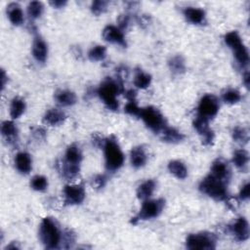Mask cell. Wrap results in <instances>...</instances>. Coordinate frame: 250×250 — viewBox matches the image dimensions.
<instances>
[{"label": "cell", "instance_id": "obj_1", "mask_svg": "<svg viewBox=\"0 0 250 250\" xmlns=\"http://www.w3.org/2000/svg\"><path fill=\"white\" fill-rule=\"evenodd\" d=\"M124 93L123 81L120 75L114 80L112 78H106L102 82L97 90V94L100 99L104 102L105 106L115 111L119 107V103L117 101V95Z\"/></svg>", "mask_w": 250, "mask_h": 250}, {"label": "cell", "instance_id": "obj_2", "mask_svg": "<svg viewBox=\"0 0 250 250\" xmlns=\"http://www.w3.org/2000/svg\"><path fill=\"white\" fill-rule=\"evenodd\" d=\"M62 233L57 222L50 217L42 220L39 227V238L47 249H56L62 242Z\"/></svg>", "mask_w": 250, "mask_h": 250}, {"label": "cell", "instance_id": "obj_3", "mask_svg": "<svg viewBox=\"0 0 250 250\" xmlns=\"http://www.w3.org/2000/svg\"><path fill=\"white\" fill-rule=\"evenodd\" d=\"M103 147L106 170L114 172L121 168L124 163V154L117 140L113 136L105 139Z\"/></svg>", "mask_w": 250, "mask_h": 250}, {"label": "cell", "instance_id": "obj_4", "mask_svg": "<svg viewBox=\"0 0 250 250\" xmlns=\"http://www.w3.org/2000/svg\"><path fill=\"white\" fill-rule=\"evenodd\" d=\"M199 190L217 201L228 199V183L209 174L199 184Z\"/></svg>", "mask_w": 250, "mask_h": 250}, {"label": "cell", "instance_id": "obj_5", "mask_svg": "<svg viewBox=\"0 0 250 250\" xmlns=\"http://www.w3.org/2000/svg\"><path fill=\"white\" fill-rule=\"evenodd\" d=\"M225 43L233 51L236 62L241 67H244L249 62V54L244 46L239 34L236 31H229L224 37Z\"/></svg>", "mask_w": 250, "mask_h": 250}, {"label": "cell", "instance_id": "obj_6", "mask_svg": "<svg viewBox=\"0 0 250 250\" xmlns=\"http://www.w3.org/2000/svg\"><path fill=\"white\" fill-rule=\"evenodd\" d=\"M217 237L212 232L190 233L186 239V246L190 250H212L216 248Z\"/></svg>", "mask_w": 250, "mask_h": 250}, {"label": "cell", "instance_id": "obj_7", "mask_svg": "<svg viewBox=\"0 0 250 250\" xmlns=\"http://www.w3.org/2000/svg\"><path fill=\"white\" fill-rule=\"evenodd\" d=\"M165 206V200L163 198H157V199H146L144 200V203L138 213L137 216L132 218L131 223L137 224L138 221H144V220H149L158 217L161 212L163 211V208Z\"/></svg>", "mask_w": 250, "mask_h": 250}, {"label": "cell", "instance_id": "obj_8", "mask_svg": "<svg viewBox=\"0 0 250 250\" xmlns=\"http://www.w3.org/2000/svg\"><path fill=\"white\" fill-rule=\"evenodd\" d=\"M139 117L154 133H160L166 127L164 116L156 107L146 106L142 108Z\"/></svg>", "mask_w": 250, "mask_h": 250}, {"label": "cell", "instance_id": "obj_9", "mask_svg": "<svg viewBox=\"0 0 250 250\" xmlns=\"http://www.w3.org/2000/svg\"><path fill=\"white\" fill-rule=\"evenodd\" d=\"M220 104L218 99L211 94L203 96L197 106V115L202 116L206 119H212L215 117L219 111Z\"/></svg>", "mask_w": 250, "mask_h": 250}, {"label": "cell", "instance_id": "obj_10", "mask_svg": "<svg viewBox=\"0 0 250 250\" xmlns=\"http://www.w3.org/2000/svg\"><path fill=\"white\" fill-rule=\"evenodd\" d=\"M194 129L202 138V144L204 146H211L214 142L215 134L209 127V120L197 115L192 122Z\"/></svg>", "mask_w": 250, "mask_h": 250}, {"label": "cell", "instance_id": "obj_11", "mask_svg": "<svg viewBox=\"0 0 250 250\" xmlns=\"http://www.w3.org/2000/svg\"><path fill=\"white\" fill-rule=\"evenodd\" d=\"M86 193L81 185H67L63 188L64 203L66 205H77L83 202Z\"/></svg>", "mask_w": 250, "mask_h": 250}, {"label": "cell", "instance_id": "obj_12", "mask_svg": "<svg viewBox=\"0 0 250 250\" xmlns=\"http://www.w3.org/2000/svg\"><path fill=\"white\" fill-rule=\"evenodd\" d=\"M103 38L111 44H116L122 47H126V39L123 31L114 25H106L103 30Z\"/></svg>", "mask_w": 250, "mask_h": 250}, {"label": "cell", "instance_id": "obj_13", "mask_svg": "<svg viewBox=\"0 0 250 250\" xmlns=\"http://www.w3.org/2000/svg\"><path fill=\"white\" fill-rule=\"evenodd\" d=\"M210 174L226 183H229L231 175L228 162L225 161L223 158H217L213 161Z\"/></svg>", "mask_w": 250, "mask_h": 250}, {"label": "cell", "instance_id": "obj_14", "mask_svg": "<svg viewBox=\"0 0 250 250\" xmlns=\"http://www.w3.org/2000/svg\"><path fill=\"white\" fill-rule=\"evenodd\" d=\"M229 229L234 238L239 242H243L249 238V224L244 217H239L229 227Z\"/></svg>", "mask_w": 250, "mask_h": 250}, {"label": "cell", "instance_id": "obj_15", "mask_svg": "<svg viewBox=\"0 0 250 250\" xmlns=\"http://www.w3.org/2000/svg\"><path fill=\"white\" fill-rule=\"evenodd\" d=\"M1 135L9 145H15L18 142V128L11 120H5L1 124Z\"/></svg>", "mask_w": 250, "mask_h": 250}, {"label": "cell", "instance_id": "obj_16", "mask_svg": "<svg viewBox=\"0 0 250 250\" xmlns=\"http://www.w3.org/2000/svg\"><path fill=\"white\" fill-rule=\"evenodd\" d=\"M32 56L38 62H45L48 56V46L40 36H35L32 43Z\"/></svg>", "mask_w": 250, "mask_h": 250}, {"label": "cell", "instance_id": "obj_17", "mask_svg": "<svg viewBox=\"0 0 250 250\" xmlns=\"http://www.w3.org/2000/svg\"><path fill=\"white\" fill-rule=\"evenodd\" d=\"M15 167L21 174H28L32 169V159L30 154L25 151L17 153L15 157Z\"/></svg>", "mask_w": 250, "mask_h": 250}, {"label": "cell", "instance_id": "obj_18", "mask_svg": "<svg viewBox=\"0 0 250 250\" xmlns=\"http://www.w3.org/2000/svg\"><path fill=\"white\" fill-rule=\"evenodd\" d=\"M183 14L186 20L192 24H202L205 21V12L200 8L186 7Z\"/></svg>", "mask_w": 250, "mask_h": 250}, {"label": "cell", "instance_id": "obj_19", "mask_svg": "<svg viewBox=\"0 0 250 250\" xmlns=\"http://www.w3.org/2000/svg\"><path fill=\"white\" fill-rule=\"evenodd\" d=\"M55 100L62 106H70L76 104L77 97L75 93L70 90L61 89L55 93Z\"/></svg>", "mask_w": 250, "mask_h": 250}, {"label": "cell", "instance_id": "obj_20", "mask_svg": "<svg viewBox=\"0 0 250 250\" xmlns=\"http://www.w3.org/2000/svg\"><path fill=\"white\" fill-rule=\"evenodd\" d=\"M7 16L12 24L19 26L23 23V13L18 3H10L7 6Z\"/></svg>", "mask_w": 250, "mask_h": 250}, {"label": "cell", "instance_id": "obj_21", "mask_svg": "<svg viewBox=\"0 0 250 250\" xmlns=\"http://www.w3.org/2000/svg\"><path fill=\"white\" fill-rule=\"evenodd\" d=\"M64 112L58 108H51L47 110L43 116V122L50 126H59L64 121Z\"/></svg>", "mask_w": 250, "mask_h": 250}, {"label": "cell", "instance_id": "obj_22", "mask_svg": "<svg viewBox=\"0 0 250 250\" xmlns=\"http://www.w3.org/2000/svg\"><path fill=\"white\" fill-rule=\"evenodd\" d=\"M147 160L146 153L143 146H135L130 152V162L134 168H141L146 165Z\"/></svg>", "mask_w": 250, "mask_h": 250}, {"label": "cell", "instance_id": "obj_23", "mask_svg": "<svg viewBox=\"0 0 250 250\" xmlns=\"http://www.w3.org/2000/svg\"><path fill=\"white\" fill-rule=\"evenodd\" d=\"M184 139H185V135L181 133L179 130H177L176 128L166 126L161 131V140L165 143L178 144L184 141Z\"/></svg>", "mask_w": 250, "mask_h": 250}, {"label": "cell", "instance_id": "obj_24", "mask_svg": "<svg viewBox=\"0 0 250 250\" xmlns=\"http://www.w3.org/2000/svg\"><path fill=\"white\" fill-rule=\"evenodd\" d=\"M155 187L156 183L154 180L149 179L143 182L137 188V197L141 200L149 199L155 189Z\"/></svg>", "mask_w": 250, "mask_h": 250}, {"label": "cell", "instance_id": "obj_25", "mask_svg": "<svg viewBox=\"0 0 250 250\" xmlns=\"http://www.w3.org/2000/svg\"><path fill=\"white\" fill-rule=\"evenodd\" d=\"M63 161L66 163H69V164L80 165V163L82 161V152H81L79 146L74 144L70 145L66 148Z\"/></svg>", "mask_w": 250, "mask_h": 250}, {"label": "cell", "instance_id": "obj_26", "mask_svg": "<svg viewBox=\"0 0 250 250\" xmlns=\"http://www.w3.org/2000/svg\"><path fill=\"white\" fill-rule=\"evenodd\" d=\"M167 167L169 172L179 180H184L188 176V168L185 163L180 160H171Z\"/></svg>", "mask_w": 250, "mask_h": 250}, {"label": "cell", "instance_id": "obj_27", "mask_svg": "<svg viewBox=\"0 0 250 250\" xmlns=\"http://www.w3.org/2000/svg\"><path fill=\"white\" fill-rule=\"evenodd\" d=\"M60 172L65 180L70 181L75 179L78 176L80 172V165L69 164L62 160V163L60 164Z\"/></svg>", "mask_w": 250, "mask_h": 250}, {"label": "cell", "instance_id": "obj_28", "mask_svg": "<svg viewBox=\"0 0 250 250\" xmlns=\"http://www.w3.org/2000/svg\"><path fill=\"white\" fill-rule=\"evenodd\" d=\"M248 161H249V154L245 149L241 148V149H237L233 152L232 163L234 164V166L237 169H239L241 171H246Z\"/></svg>", "mask_w": 250, "mask_h": 250}, {"label": "cell", "instance_id": "obj_29", "mask_svg": "<svg viewBox=\"0 0 250 250\" xmlns=\"http://www.w3.org/2000/svg\"><path fill=\"white\" fill-rule=\"evenodd\" d=\"M26 104L24 100H22L20 97H15L10 104V116L13 119H17L19 117H21L24 110H25Z\"/></svg>", "mask_w": 250, "mask_h": 250}, {"label": "cell", "instance_id": "obj_30", "mask_svg": "<svg viewBox=\"0 0 250 250\" xmlns=\"http://www.w3.org/2000/svg\"><path fill=\"white\" fill-rule=\"evenodd\" d=\"M168 66L173 74H182L186 71L185 60L181 55L173 56L168 61Z\"/></svg>", "mask_w": 250, "mask_h": 250}, {"label": "cell", "instance_id": "obj_31", "mask_svg": "<svg viewBox=\"0 0 250 250\" xmlns=\"http://www.w3.org/2000/svg\"><path fill=\"white\" fill-rule=\"evenodd\" d=\"M151 83V75L139 69L134 77V85L139 89H146Z\"/></svg>", "mask_w": 250, "mask_h": 250}, {"label": "cell", "instance_id": "obj_32", "mask_svg": "<svg viewBox=\"0 0 250 250\" xmlns=\"http://www.w3.org/2000/svg\"><path fill=\"white\" fill-rule=\"evenodd\" d=\"M106 57V49L104 46L96 45L92 47L88 52V58L92 62L104 61Z\"/></svg>", "mask_w": 250, "mask_h": 250}, {"label": "cell", "instance_id": "obj_33", "mask_svg": "<svg viewBox=\"0 0 250 250\" xmlns=\"http://www.w3.org/2000/svg\"><path fill=\"white\" fill-rule=\"evenodd\" d=\"M30 188L36 191H44L48 188V179L42 175H35L30 180Z\"/></svg>", "mask_w": 250, "mask_h": 250}, {"label": "cell", "instance_id": "obj_34", "mask_svg": "<svg viewBox=\"0 0 250 250\" xmlns=\"http://www.w3.org/2000/svg\"><path fill=\"white\" fill-rule=\"evenodd\" d=\"M222 99L226 104H234L236 103H238L241 100V94L238 90L236 89H232L229 88L228 90H226L223 95H222Z\"/></svg>", "mask_w": 250, "mask_h": 250}, {"label": "cell", "instance_id": "obj_35", "mask_svg": "<svg viewBox=\"0 0 250 250\" xmlns=\"http://www.w3.org/2000/svg\"><path fill=\"white\" fill-rule=\"evenodd\" d=\"M44 11V5L40 1H31L27 6V14L30 19H38Z\"/></svg>", "mask_w": 250, "mask_h": 250}, {"label": "cell", "instance_id": "obj_36", "mask_svg": "<svg viewBox=\"0 0 250 250\" xmlns=\"http://www.w3.org/2000/svg\"><path fill=\"white\" fill-rule=\"evenodd\" d=\"M232 139L236 143L243 144V145L247 144L249 140V135L247 130L244 127H240V126L234 127L232 130Z\"/></svg>", "mask_w": 250, "mask_h": 250}, {"label": "cell", "instance_id": "obj_37", "mask_svg": "<svg viewBox=\"0 0 250 250\" xmlns=\"http://www.w3.org/2000/svg\"><path fill=\"white\" fill-rule=\"evenodd\" d=\"M127 104L124 106V111L131 115V116H140L141 113V109L136 102V99H132V100H127Z\"/></svg>", "mask_w": 250, "mask_h": 250}, {"label": "cell", "instance_id": "obj_38", "mask_svg": "<svg viewBox=\"0 0 250 250\" xmlns=\"http://www.w3.org/2000/svg\"><path fill=\"white\" fill-rule=\"evenodd\" d=\"M107 5L108 2L107 1H104V0H96L94 2H92L91 5V11L94 15L96 16H100L101 14L104 13L107 9Z\"/></svg>", "mask_w": 250, "mask_h": 250}, {"label": "cell", "instance_id": "obj_39", "mask_svg": "<svg viewBox=\"0 0 250 250\" xmlns=\"http://www.w3.org/2000/svg\"><path fill=\"white\" fill-rule=\"evenodd\" d=\"M75 241V233L71 229H64L62 233V242H63L65 245V248L72 247V244Z\"/></svg>", "mask_w": 250, "mask_h": 250}, {"label": "cell", "instance_id": "obj_40", "mask_svg": "<svg viewBox=\"0 0 250 250\" xmlns=\"http://www.w3.org/2000/svg\"><path fill=\"white\" fill-rule=\"evenodd\" d=\"M130 23V17L128 15H121L118 18V28H120L122 31L128 27Z\"/></svg>", "mask_w": 250, "mask_h": 250}, {"label": "cell", "instance_id": "obj_41", "mask_svg": "<svg viewBox=\"0 0 250 250\" xmlns=\"http://www.w3.org/2000/svg\"><path fill=\"white\" fill-rule=\"evenodd\" d=\"M238 195L241 200H248V198L250 196V184L249 183H246L245 185L242 186Z\"/></svg>", "mask_w": 250, "mask_h": 250}, {"label": "cell", "instance_id": "obj_42", "mask_svg": "<svg viewBox=\"0 0 250 250\" xmlns=\"http://www.w3.org/2000/svg\"><path fill=\"white\" fill-rule=\"evenodd\" d=\"M106 177L104 175H97L94 179V184L97 188H103L105 186Z\"/></svg>", "mask_w": 250, "mask_h": 250}, {"label": "cell", "instance_id": "obj_43", "mask_svg": "<svg viewBox=\"0 0 250 250\" xmlns=\"http://www.w3.org/2000/svg\"><path fill=\"white\" fill-rule=\"evenodd\" d=\"M50 5L54 8H57V9H60V8H62L66 5V1L65 0H55V1H50L49 2Z\"/></svg>", "mask_w": 250, "mask_h": 250}, {"label": "cell", "instance_id": "obj_44", "mask_svg": "<svg viewBox=\"0 0 250 250\" xmlns=\"http://www.w3.org/2000/svg\"><path fill=\"white\" fill-rule=\"evenodd\" d=\"M243 83L245 85L246 88H249V84H250V75H249V72L246 71L244 74H243Z\"/></svg>", "mask_w": 250, "mask_h": 250}, {"label": "cell", "instance_id": "obj_45", "mask_svg": "<svg viewBox=\"0 0 250 250\" xmlns=\"http://www.w3.org/2000/svg\"><path fill=\"white\" fill-rule=\"evenodd\" d=\"M1 80H2V90H3L5 87V84H6V80H7V76H6L4 69L1 70Z\"/></svg>", "mask_w": 250, "mask_h": 250}]
</instances>
